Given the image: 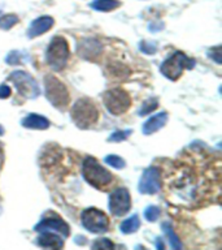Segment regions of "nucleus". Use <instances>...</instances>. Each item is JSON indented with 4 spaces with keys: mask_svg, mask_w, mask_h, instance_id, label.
I'll use <instances>...</instances> for the list:
<instances>
[{
    "mask_svg": "<svg viewBox=\"0 0 222 250\" xmlns=\"http://www.w3.org/2000/svg\"><path fill=\"white\" fill-rule=\"evenodd\" d=\"M72 119L79 128H90L99 119V109L92 101L82 98L72 108Z\"/></svg>",
    "mask_w": 222,
    "mask_h": 250,
    "instance_id": "nucleus-2",
    "label": "nucleus"
},
{
    "mask_svg": "<svg viewBox=\"0 0 222 250\" xmlns=\"http://www.w3.org/2000/svg\"><path fill=\"white\" fill-rule=\"evenodd\" d=\"M139 191L142 194H155L160 190V172L157 168H147L139 181Z\"/></svg>",
    "mask_w": 222,
    "mask_h": 250,
    "instance_id": "nucleus-10",
    "label": "nucleus"
},
{
    "mask_svg": "<svg viewBox=\"0 0 222 250\" xmlns=\"http://www.w3.org/2000/svg\"><path fill=\"white\" fill-rule=\"evenodd\" d=\"M131 198L125 188H118L109 195V210L114 216H122L130 210Z\"/></svg>",
    "mask_w": 222,
    "mask_h": 250,
    "instance_id": "nucleus-9",
    "label": "nucleus"
},
{
    "mask_svg": "<svg viewBox=\"0 0 222 250\" xmlns=\"http://www.w3.org/2000/svg\"><path fill=\"white\" fill-rule=\"evenodd\" d=\"M18 21L17 16L15 15H5L0 17V29L1 30H9L13 25H16Z\"/></svg>",
    "mask_w": 222,
    "mask_h": 250,
    "instance_id": "nucleus-21",
    "label": "nucleus"
},
{
    "mask_svg": "<svg viewBox=\"0 0 222 250\" xmlns=\"http://www.w3.org/2000/svg\"><path fill=\"white\" fill-rule=\"evenodd\" d=\"M44 86H46L47 99L52 103L54 107L64 111L69 103V94L66 86L55 76H47L44 78Z\"/></svg>",
    "mask_w": 222,
    "mask_h": 250,
    "instance_id": "nucleus-4",
    "label": "nucleus"
},
{
    "mask_svg": "<svg viewBox=\"0 0 222 250\" xmlns=\"http://www.w3.org/2000/svg\"><path fill=\"white\" fill-rule=\"evenodd\" d=\"M54 19L50 17V16H42L39 19L34 20L31 22L30 27H29V37L30 38H35V37H39V35L44 34L46 31H48L51 27L54 26Z\"/></svg>",
    "mask_w": 222,
    "mask_h": 250,
    "instance_id": "nucleus-13",
    "label": "nucleus"
},
{
    "mask_svg": "<svg viewBox=\"0 0 222 250\" xmlns=\"http://www.w3.org/2000/svg\"><path fill=\"white\" fill-rule=\"evenodd\" d=\"M35 230H38V232H46V230H48V232H57V233L62 234L65 237L69 236L70 233L69 226L60 218L44 219V220L39 223L38 226L35 227Z\"/></svg>",
    "mask_w": 222,
    "mask_h": 250,
    "instance_id": "nucleus-11",
    "label": "nucleus"
},
{
    "mask_svg": "<svg viewBox=\"0 0 222 250\" xmlns=\"http://www.w3.org/2000/svg\"><path fill=\"white\" fill-rule=\"evenodd\" d=\"M209 56L213 59L214 62H217V64H221V46H217L214 47L210 50V54Z\"/></svg>",
    "mask_w": 222,
    "mask_h": 250,
    "instance_id": "nucleus-26",
    "label": "nucleus"
},
{
    "mask_svg": "<svg viewBox=\"0 0 222 250\" xmlns=\"http://www.w3.org/2000/svg\"><path fill=\"white\" fill-rule=\"evenodd\" d=\"M38 244L42 248H50V249H61L64 242L55 232H43L38 238Z\"/></svg>",
    "mask_w": 222,
    "mask_h": 250,
    "instance_id": "nucleus-15",
    "label": "nucleus"
},
{
    "mask_svg": "<svg viewBox=\"0 0 222 250\" xmlns=\"http://www.w3.org/2000/svg\"><path fill=\"white\" fill-rule=\"evenodd\" d=\"M140 222L139 218H138V215H132L129 219H126L125 222H122L121 224V230H122V233L125 234H130L136 232V229L139 228Z\"/></svg>",
    "mask_w": 222,
    "mask_h": 250,
    "instance_id": "nucleus-18",
    "label": "nucleus"
},
{
    "mask_svg": "<svg viewBox=\"0 0 222 250\" xmlns=\"http://www.w3.org/2000/svg\"><path fill=\"white\" fill-rule=\"evenodd\" d=\"M163 228L165 234H166V237L169 238V244H170L171 248H173V249H181V248H182V244L179 241L178 236L174 233V230L171 229V227L165 223L163 226Z\"/></svg>",
    "mask_w": 222,
    "mask_h": 250,
    "instance_id": "nucleus-19",
    "label": "nucleus"
},
{
    "mask_svg": "<svg viewBox=\"0 0 222 250\" xmlns=\"http://www.w3.org/2000/svg\"><path fill=\"white\" fill-rule=\"evenodd\" d=\"M83 177L90 185L97 189H103L112 181V175L104 167L97 163V160L92 156H87L83 162Z\"/></svg>",
    "mask_w": 222,
    "mask_h": 250,
    "instance_id": "nucleus-1",
    "label": "nucleus"
},
{
    "mask_svg": "<svg viewBox=\"0 0 222 250\" xmlns=\"http://www.w3.org/2000/svg\"><path fill=\"white\" fill-rule=\"evenodd\" d=\"M92 248L93 249H96V248L97 249H101V248H103V249H108V248L112 249V248H114V245H113L109 240H107V238H101V240H99V241H96L93 244Z\"/></svg>",
    "mask_w": 222,
    "mask_h": 250,
    "instance_id": "nucleus-25",
    "label": "nucleus"
},
{
    "mask_svg": "<svg viewBox=\"0 0 222 250\" xmlns=\"http://www.w3.org/2000/svg\"><path fill=\"white\" fill-rule=\"evenodd\" d=\"M144 216L148 222H156L160 216V210L156 206H149L144 211Z\"/></svg>",
    "mask_w": 222,
    "mask_h": 250,
    "instance_id": "nucleus-23",
    "label": "nucleus"
},
{
    "mask_svg": "<svg viewBox=\"0 0 222 250\" xmlns=\"http://www.w3.org/2000/svg\"><path fill=\"white\" fill-rule=\"evenodd\" d=\"M103 101H104L107 109L114 116H118V115H122V113L126 112L130 108V104H131L130 95L125 90L120 89V87L108 90L104 94Z\"/></svg>",
    "mask_w": 222,
    "mask_h": 250,
    "instance_id": "nucleus-6",
    "label": "nucleus"
},
{
    "mask_svg": "<svg viewBox=\"0 0 222 250\" xmlns=\"http://www.w3.org/2000/svg\"><path fill=\"white\" fill-rule=\"evenodd\" d=\"M105 163L113 168H118V169H121V168H124L126 166L125 160L121 156L117 155H108L105 158Z\"/></svg>",
    "mask_w": 222,
    "mask_h": 250,
    "instance_id": "nucleus-22",
    "label": "nucleus"
},
{
    "mask_svg": "<svg viewBox=\"0 0 222 250\" xmlns=\"http://www.w3.org/2000/svg\"><path fill=\"white\" fill-rule=\"evenodd\" d=\"M195 66L194 59L188 58L186 55L177 51L171 55L170 58H167L165 62L161 64V73L166 78L171 80V81H177L181 76H182L183 70L185 69H192Z\"/></svg>",
    "mask_w": 222,
    "mask_h": 250,
    "instance_id": "nucleus-3",
    "label": "nucleus"
},
{
    "mask_svg": "<svg viewBox=\"0 0 222 250\" xmlns=\"http://www.w3.org/2000/svg\"><path fill=\"white\" fill-rule=\"evenodd\" d=\"M22 125L25 126V128L39 129V130H43V129H47L48 126H50V121L47 120L46 117L40 116V115L31 113V115H29V116L23 119Z\"/></svg>",
    "mask_w": 222,
    "mask_h": 250,
    "instance_id": "nucleus-16",
    "label": "nucleus"
},
{
    "mask_svg": "<svg viewBox=\"0 0 222 250\" xmlns=\"http://www.w3.org/2000/svg\"><path fill=\"white\" fill-rule=\"evenodd\" d=\"M167 121V113L160 112L157 115H153L149 117L143 125V133L144 134H152V133L157 132L163 128L164 125L166 124Z\"/></svg>",
    "mask_w": 222,
    "mask_h": 250,
    "instance_id": "nucleus-14",
    "label": "nucleus"
},
{
    "mask_svg": "<svg viewBox=\"0 0 222 250\" xmlns=\"http://www.w3.org/2000/svg\"><path fill=\"white\" fill-rule=\"evenodd\" d=\"M9 78L15 82L16 89H17V91L23 98H26V99H35L40 94L38 83L26 72H23V70H16V72H13L11 74Z\"/></svg>",
    "mask_w": 222,
    "mask_h": 250,
    "instance_id": "nucleus-7",
    "label": "nucleus"
},
{
    "mask_svg": "<svg viewBox=\"0 0 222 250\" xmlns=\"http://www.w3.org/2000/svg\"><path fill=\"white\" fill-rule=\"evenodd\" d=\"M140 48H142V51H143V52H146V54H155L156 52L155 44H149V46H147V43L146 42H142V44H140Z\"/></svg>",
    "mask_w": 222,
    "mask_h": 250,
    "instance_id": "nucleus-27",
    "label": "nucleus"
},
{
    "mask_svg": "<svg viewBox=\"0 0 222 250\" xmlns=\"http://www.w3.org/2000/svg\"><path fill=\"white\" fill-rule=\"evenodd\" d=\"M68 59H69L68 43L62 37H55L47 50V62L54 70H61L65 68Z\"/></svg>",
    "mask_w": 222,
    "mask_h": 250,
    "instance_id": "nucleus-5",
    "label": "nucleus"
},
{
    "mask_svg": "<svg viewBox=\"0 0 222 250\" xmlns=\"http://www.w3.org/2000/svg\"><path fill=\"white\" fill-rule=\"evenodd\" d=\"M157 105H159V101H157V98H151V99H148L142 104V108L139 111L140 116H144V115H148V113H151L152 111H155L157 108Z\"/></svg>",
    "mask_w": 222,
    "mask_h": 250,
    "instance_id": "nucleus-20",
    "label": "nucleus"
},
{
    "mask_svg": "<svg viewBox=\"0 0 222 250\" xmlns=\"http://www.w3.org/2000/svg\"><path fill=\"white\" fill-rule=\"evenodd\" d=\"M132 133V130H120V132H114L112 136L109 137V142H121V141L126 140L130 134Z\"/></svg>",
    "mask_w": 222,
    "mask_h": 250,
    "instance_id": "nucleus-24",
    "label": "nucleus"
},
{
    "mask_svg": "<svg viewBox=\"0 0 222 250\" xmlns=\"http://www.w3.org/2000/svg\"><path fill=\"white\" fill-rule=\"evenodd\" d=\"M12 94V90L9 86L7 85H0V98L4 99V98H8Z\"/></svg>",
    "mask_w": 222,
    "mask_h": 250,
    "instance_id": "nucleus-28",
    "label": "nucleus"
},
{
    "mask_svg": "<svg viewBox=\"0 0 222 250\" xmlns=\"http://www.w3.org/2000/svg\"><path fill=\"white\" fill-rule=\"evenodd\" d=\"M103 51V46L99 41H95V39H87V41H83L81 42V44L78 46V54L81 55L82 58L89 59V60H92L96 56L101 54Z\"/></svg>",
    "mask_w": 222,
    "mask_h": 250,
    "instance_id": "nucleus-12",
    "label": "nucleus"
},
{
    "mask_svg": "<svg viewBox=\"0 0 222 250\" xmlns=\"http://www.w3.org/2000/svg\"><path fill=\"white\" fill-rule=\"evenodd\" d=\"M82 224L92 233H104L109 228L108 216L97 208H87L82 212Z\"/></svg>",
    "mask_w": 222,
    "mask_h": 250,
    "instance_id": "nucleus-8",
    "label": "nucleus"
},
{
    "mask_svg": "<svg viewBox=\"0 0 222 250\" xmlns=\"http://www.w3.org/2000/svg\"><path fill=\"white\" fill-rule=\"evenodd\" d=\"M120 7L118 0H95L91 3V8L99 12H111Z\"/></svg>",
    "mask_w": 222,
    "mask_h": 250,
    "instance_id": "nucleus-17",
    "label": "nucleus"
}]
</instances>
